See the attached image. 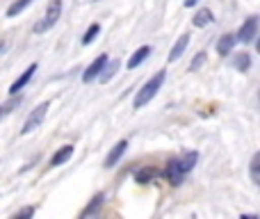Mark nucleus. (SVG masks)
I'll list each match as a JSON object with an SVG mask.
<instances>
[{"label": "nucleus", "mask_w": 260, "mask_h": 219, "mask_svg": "<svg viewBox=\"0 0 260 219\" xmlns=\"http://www.w3.org/2000/svg\"><path fill=\"white\" fill-rule=\"evenodd\" d=\"M126 151H128V139H121V142L114 144V148L108 153V158H105V169H112V167L123 158Z\"/></svg>", "instance_id": "nucleus-9"}, {"label": "nucleus", "mask_w": 260, "mask_h": 219, "mask_svg": "<svg viewBox=\"0 0 260 219\" xmlns=\"http://www.w3.org/2000/svg\"><path fill=\"white\" fill-rule=\"evenodd\" d=\"M18 103H21V101H18V99H14V101H9L7 105H0V119H3V116L7 114V112H12V108H16Z\"/></svg>", "instance_id": "nucleus-23"}, {"label": "nucleus", "mask_w": 260, "mask_h": 219, "mask_svg": "<svg viewBox=\"0 0 260 219\" xmlns=\"http://www.w3.org/2000/svg\"><path fill=\"white\" fill-rule=\"evenodd\" d=\"M148 55H151V46H139V48L135 50L133 55H130V59L126 62V67L130 69V71H133V69H137L139 64H142L144 59L148 57Z\"/></svg>", "instance_id": "nucleus-10"}, {"label": "nucleus", "mask_w": 260, "mask_h": 219, "mask_svg": "<svg viewBox=\"0 0 260 219\" xmlns=\"http://www.w3.org/2000/svg\"><path fill=\"white\" fill-rule=\"evenodd\" d=\"M103 201H105V194L103 192H99L94 199L89 201V206L82 210V219H89V217H94V215H99L101 212V208H103Z\"/></svg>", "instance_id": "nucleus-11"}, {"label": "nucleus", "mask_w": 260, "mask_h": 219, "mask_svg": "<svg viewBox=\"0 0 260 219\" xmlns=\"http://www.w3.org/2000/svg\"><path fill=\"white\" fill-rule=\"evenodd\" d=\"M197 160H199V153L197 151H187L183 158H178V162H180V169L185 171V176L189 174V171L197 167Z\"/></svg>", "instance_id": "nucleus-17"}, {"label": "nucleus", "mask_w": 260, "mask_h": 219, "mask_svg": "<svg viewBox=\"0 0 260 219\" xmlns=\"http://www.w3.org/2000/svg\"><path fill=\"white\" fill-rule=\"evenodd\" d=\"M157 178H160V169H155V167H151V165L139 167V169L135 171V183H139V185H148Z\"/></svg>", "instance_id": "nucleus-8"}, {"label": "nucleus", "mask_w": 260, "mask_h": 219, "mask_svg": "<svg viewBox=\"0 0 260 219\" xmlns=\"http://www.w3.org/2000/svg\"><path fill=\"white\" fill-rule=\"evenodd\" d=\"M71 155H73V146H71V144H64L62 148H57V151L53 153V158H50V167L64 165V162H67Z\"/></svg>", "instance_id": "nucleus-13"}, {"label": "nucleus", "mask_w": 260, "mask_h": 219, "mask_svg": "<svg viewBox=\"0 0 260 219\" xmlns=\"http://www.w3.org/2000/svg\"><path fill=\"white\" fill-rule=\"evenodd\" d=\"M212 21H215V14H212V9H208V7L199 9V12L194 14V18H192L194 27H206V25H210Z\"/></svg>", "instance_id": "nucleus-15"}, {"label": "nucleus", "mask_w": 260, "mask_h": 219, "mask_svg": "<svg viewBox=\"0 0 260 219\" xmlns=\"http://www.w3.org/2000/svg\"><path fill=\"white\" fill-rule=\"evenodd\" d=\"M235 35H224V37H219V41H217V53L221 55V57H226V55H231L233 53V48H235Z\"/></svg>", "instance_id": "nucleus-12"}, {"label": "nucleus", "mask_w": 260, "mask_h": 219, "mask_svg": "<svg viewBox=\"0 0 260 219\" xmlns=\"http://www.w3.org/2000/svg\"><path fill=\"white\" fill-rule=\"evenodd\" d=\"M233 67L238 69V71L247 73L249 69H251V55H249V53H240V55H235V59H233Z\"/></svg>", "instance_id": "nucleus-18"}, {"label": "nucleus", "mask_w": 260, "mask_h": 219, "mask_svg": "<svg viewBox=\"0 0 260 219\" xmlns=\"http://www.w3.org/2000/svg\"><path fill=\"white\" fill-rule=\"evenodd\" d=\"M48 108H50L48 101H46V103H41V105H37V108L30 112V116L25 119V123H23L21 135H27V133H32V130L41 128V123H44L46 114H48Z\"/></svg>", "instance_id": "nucleus-3"}, {"label": "nucleus", "mask_w": 260, "mask_h": 219, "mask_svg": "<svg viewBox=\"0 0 260 219\" xmlns=\"http://www.w3.org/2000/svg\"><path fill=\"white\" fill-rule=\"evenodd\" d=\"M99 35H101V25H99V23H91V25L87 27V32L82 35V46H89Z\"/></svg>", "instance_id": "nucleus-20"}, {"label": "nucleus", "mask_w": 260, "mask_h": 219, "mask_svg": "<svg viewBox=\"0 0 260 219\" xmlns=\"http://www.w3.org/2000/svg\"><path fill=\"white\" fill-rule=\"evenodd\" d=\"M197 3H199V0H185V7H194Z\"/></svg>", "instance_id": "nucleus-25"}, {"label": "nucleus", "mask_w": 260, "mask_h": 219, "mask_svg": "<svg viewBox=\"0 0 260 219\" xmlns=\"http://www.w3.org/2000/svg\"><path fill=\"white\" fill-rule=\"evenodd\" d=\"M0 50H3V44H0Z\"/></svg>", "instance_id": "nucleus-26"}, {"label": "nucleus", "mask_w": 260, "mask_h": 219, "mask_svg": "<svg viewBox=\"0 0 260 219\" xmlns=\"http://www.w3.org/2000/svg\"><path fill=\"white\" fill-rule=\"evenodd\" d=\"M30 5H32V0H14V3L9 5V9H7V16H9V18L18 16V14H21L23 9H27Z\"/></svg>", "instance_id": "nucleus-19"}, {"label": "nucleus", "mask_w": 260, "mask_h": 219, "mask_svg": "<svg viewBox=\"0 0 260 219\" xmlns=\"http://www.w3.org/2000/svg\"><path fill=\"white\" fill-rule=\"evenodd\" d=\"M165 78H167L165 71H157L155 76H153L151 80H148L146 85L137 91V96H135V101H133V108L139 110V108H144L146 103H151V99L157 94V91H160V87L165 85Z\"/></svg>", "instance_id": "nucleus-1"}, {"label": "nucleus", "mask_w": 260, "mask_h": 219, "mask_svg": "<svg viewBox=\"0 0 260 219\" xmlns=\"http://www.w3.org/2000/svg\"><path fill=\"white\" fill-rule=\"evenodd\" d=\"M203 62H206V53H203V50H201V53H197V57H194V62L189 64V71H199Z\"/></svg>", "instance_id": "nucleus-22"}, {"label": "nucleus", "mask_w": 260, "mask_h": 219, "mask_svg": "<svg viewBox=\"0 0 260 219\" xmlns=\"http://www.w3.org/2000/svg\"><path fill=\"white\" fill-rule=\"evenodd\" d=\"M105 62H108V55H99V57L94 59V62L89 64V67L85 69V73H82V82H94L96 78H99V73L103 71V67H105Z\"/></svg>", "instance_id": "nucleus-7"}, {"label": "nucleus", "mask_w": 260, "mask_h": 219, "mask_svg": "<svg viewBox=\"0 0 260 219\" xmlns=\"http://www.w3.org/2000/svg\"><path fill=\"white\" fill-rule=\"evenodd\" d=\"M119 69H121V62H119V59H114V62H110V59H108V62H105V67H103V71L99 73V80L101 82H110L119 73Z\"/></svg>", "instance_id": "nucleus-14"}, {"label": "nucleus", "mask_w": 260, "mask_h": 219, "mask_svg": "<svg viewBox=\"0 0 260 219\" xmlns=\"http://www.w3.org/2000/svg\"><path fill=\"white\" fill-rule=\"evenodd\" d=\"M35 215V208L32 206H27V208H21V210L16 212V215H14V219H23V217H32Z\"/></svg>", "instance_id": "nucleus-24"}, {"label": "nucleus", "mask_w": 260, "mask_h": 219, "mask_svg": "<svg viewBox=\"0 0 260 219\" xmlns=\"http://www.w3.org/2000/svg\"><path fill=\"white\" fill-rule=\"evenodd\" d=\"M165 178H167V183L174 185V187L183 185V180H185V171L180 169L178 158H171V160L167 162V167H165Z\"/></svg>", "instance_id": "nucleus-5"}, {"label": "nucleus", "mask_w": 260, "mask_h": 219, "mask_svg": "<svg viewBox=\"0 0 260 219\" xmlns=\"http://www.w3.org/2000/svg\"><path fill=\"white\" fill-rule=\"evenodd\" d=\"M187 46H189V35H180L178 41L174 44V48H171V53H169V62H176V59L187 50Z\"/></svg>", "instance_id": "nucleus-16"}, {"label": "nucleus", "mask_w": 260, "mask_h": 219, "mask_svg": "<svg viewBox=\"0 0 260 219\" xmlns=\"http://www.w3.org/2000/svg\"><path fill=\"white\" fill-rule=\"evenodd\" d=\"M249 171H251V180L253 183H260V153H253L251 165H249Z\"/></svg>", "instance_id": "nucleus-21"}, {"label": "nucleus", "mask_w": 260, "mask_h": 219, "mask_svg": "<svg viewBox=\"0 0 260 219\" xmlns=\"http://www.w3.org/2000/svg\"><path fill=\"white\" fill-rule=\"evenodd\" d=\"M256 37H258V18L249 16L247 21L240 25L238 35H235V41H240V44H253Z\"/></svg>", "instance_id": "nucleus-4"}, {"label": "nucleus", "mask_w": 260, "mask_h": 219, "mask_svg": "<svg viewBox=\"0 0 260 219\" xmlns=\"http://www.w3.org/2000/svg\"><path fill=\"white\" fill-rule=\"evenodd\" d=\"M35 73H37V64H30V67H27L25 71H23V76H18L16 80L12 82V87H9V94H12V96L21 94V91L27 87V82L32 80V76H35Z\"/></svg>", "instance_id": "nucleus-6"}, {"label": "nucleus", "mask_w": 260, "mask_h": 219, "mask_svg": "<svg viewBox=\"0 0 260 219\" xmlns=\"http://www.w3.org/2000/svg\"><path fill=\"white\" fill-rule=\"evenodd\" d=\"M59 16H62V0H50L48 9H46V14H44V18H41L39 23H35L32 32H35V35H44V32H48L50 27L59 21Z\"/></svg>", "instance_id": "nucleus-2"}]
</instances>
